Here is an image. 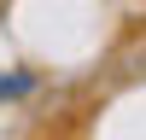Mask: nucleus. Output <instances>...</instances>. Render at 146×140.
I'll return each mask as SVG.
<instances>
[{"instance_id": "nucleus-1", "label": "nucleus", "mask_w": 146, "mask_h": 140, "mask_svg": "<svg viewBox=\"0 0 146 140\" xmlns=\"http://www.w3.org/2000/svg\"><path fill=\"white\" fill-rule=\"evenodd\" d=\"M6 93H29V76H0V99Z\"/></svg>"}]
</instances>
